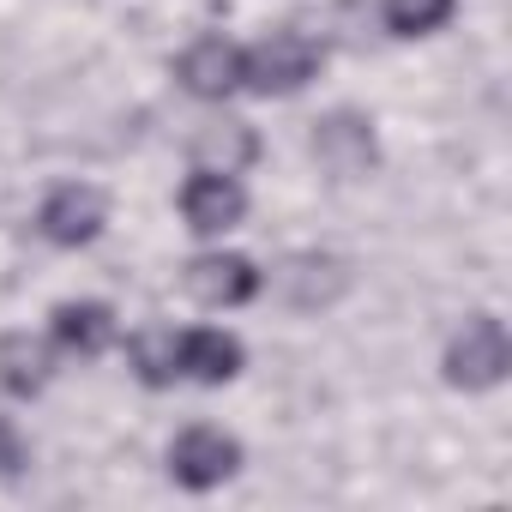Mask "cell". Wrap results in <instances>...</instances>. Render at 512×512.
Returning a JSON list of instances; mask_svg holds the SVG:
<instances>
[{
    "label": "cell",
    "mask_w": 512,
    "mask_h": 512,
    "mask_svg": "<svg viewBox=\"0 0 512 512\" xmlns=\"http://www.w3.org/2000/svg\"><path fill=\"white\" fill-rule=\"evenodd\" d=\"M103 217H109V199L97 193V187H55L49 199H43V235L55 241V247H85V241H97L103 235Z\"/></svg>",
    "instance_id": "8992f818"
},
{
    "label": "cell",
    "mask_w": 512,
    "mask_h": 512,
    "mask_svg": "<svg viewBox=\"0 0 512 512\" xmlns=\"http://www.w3.org/2000/svg\"><path fill=\"white\" fill-rule=\"evenodd\" d=\"M19 464H25V446H19L13 422H0V476H19Z\"/></svg>",
    "instance_id": "9a60e30c"
},
{
    "label": "cell",
    "mask_w": 512,
    "mask_h": 512,
    "mask_svg": "<svg viewBox=\"0 0 512 512\" xmlns=\"http://www.w3.org/2000/svg\"><path fill=\"white\" fill-rule=\"evenodd\" d=\"M181 85L193 97H229L241 85V49L223 43V37H199L187 55H181Z\"/></svg>",
    "instance_id": "ba28073f"
},
{
    "label": "cell",
    "mask_w": 512,
    "mask_h": 512,
    "mask_svg": "<svg viewBox=\"0 0 512 512\" xmlns=\"http://www.w3.org/2000/svg\"><path fill=\"white\" fill-rule=\"evenodd\" d=\"M241 211H247V193H241V181H235V175L199 169V175L181 187V217H187V229H193V235H223V229H235V223H241Z\"/></svg>",
    "instance_id": "5b68a950"
},
{
    "label": "cell",
    "mask_w": 512,
    "mask_h": 512,
    "mask_svg": "<svg viewBox=\"0 0 512 512\" xmlns=\"http://www.w3.org/2000/svg\"><path fill=\"white\" fill-rule=\"evenodd\" d=\"M133 368L145 386H175L181 368H175V332H145L133 338Z\"/></svg>",
    "instance_id": "5bb4252c"
},
{
    "label": "cell",
    "mask_w": 512,
    "mask_h": 512,
    "mask_svg": "<svg viewBox=\"0 0 512 512\" xmlns=\"http://www.w3.org/2000/svg\"><path fill=\"white\" fill-rule=\"evenodd\" d=\"M241 470V446L223 434V428H187L175 446H169V476L181 488H217Z\"/></svg>",
    "instance_id": "3957f363"
},
{
    "label": "cell",
    "mask_w": 512,
    "mask_h": 512,
    "mask_svg": "<svg viewBox=\"0 0 512 512\" xmlns=\"http://www.w3.org/2000/svg\"><path fill=\"white\" fill-rule=\"evenodd\" d=\"M115 338V314L103 302H61L55 308V344L73 356H103Z\"/></svg>",
    "instance_id": "7c38bea8"
},
{
    "label": "cell",
    "mask_w": 512,
    "mask_h": 512,
    "mask_svg": "<svg viewBox=\"0 0 512 512\" xmlns=\"http://www.w3.org/2000/svg\"><path fill=\"white\" fill-rule=\"evenodd\" d=\"M55 362H49V344L31 338V332H7L0 338V386H7L13 398H37L49 386Z\"/></svg>",
    "instance_id": "30bf717a"
},
{
    "label": "cell",
    "mask_w": 512,
    "mask_h": 512,
    "mask_svg": "<svg viewBox=\"0 0 512 512\" xmlns=\"http://www.w3.org/2000/svg\"><path fill=\"white\" fill-rule=\"evenodd\" d=\"M506 368H512V338H506V326H500L494 314H470V320L452 332V344H446V380L464 386V392H488V386L506 380Z\"/></svg>",
    "instance_id": "6da1fadb"
},
{
    "label": "cell",
    "mask_w": 512,
    "mask_h": 512,
    "mask_svg": "<svg viewBox=\"0 0 512 512\" xmlns=\"http://www.w3.org/2000/svg\"><path fill=\"white\" fill-rule=\"evenodd\" d=\"M253 157H260V139H253L241 121H211L193 133V163L199 169H217V175H241Z\"/></svg>",
    "instance_id": "8fae6325"
},
{
    "label": "cell",
    "mask_w": 512,
    "mask_h": 512,
    "mask_svg": "<svg viewBox=\"0 0 512 512\" xmlns=\"http://www.w3.org/2000/svg\"><path fill=\"white\" fill-rule=\"evenodd\" d=\"M175 368L187 380H205V386H223L241 374V344L229 332H181L175 338Z\"/></svg>",
    "instance_id": "9c48e42d"
},
{
    "label": "cell",
    "mask_w": 512,
    "mask_h": 512,
    "mask_svg": "<svg viewBox=\"0 0 512 512\" xmlns=\"http://www.w3.org/2000/svg\"><path fill=\"white\" fill-rule=\"evenodd\" d=\"M458 0H386V31L392 37H428L452 19Z\"/></svg>",
    "instance_id": "4fadbf2b"
},
{
    "label": "cell",
    "mask_w": 512,
    "mask_h": 512,
    "mask_svg": "<svg viewBox=\"0 0 512 512\" xmlns=\"http://www.w3.org/2000/svg\"><path fill=\"white\" fill-rule=\"evenodd\" d=\"M181 284L205 308H241V302L260 296V272H253V260H241V253H199Z\"/></svg>",
    "instance_id": "277c9868"
},
{
    "label": "cell",
    "mask_w": 512,
    "mask_h": 512,
    "mask_svg": "<svg viewBox=\"0 0 512 512\" xmlns=\"http://www.w3.org/2000/svg\"><path fill=\"white\" fill-rule=\"evenodd\" d=\"M314 157L338 175V181H356L374 169V133L362 115H326L320 133H314Z\"/></svg>",
    "instance_id": "52a82bcc"
},
{
    "label": "cell",
    "mask_w": 512,
    "mask_h": 512,
    "mask_svg": "<svg viewBox=\"0 0 512 512\" xmlns=\"http://www.w3.org/2000/svg\"><path fill=\"white\" fill-rule=\"evenodd\" d=\"M320 73V43L302 31H272L266 43H253L241 55V85H253L260 97H290Z\"/></svg>",
    "instance_id": "7a4b0ae2"
}]
</instances>
